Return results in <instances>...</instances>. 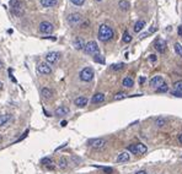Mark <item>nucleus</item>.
<instances>
[{"label":"nucleus","mask_w":182,"mask_h":174,"mask_svg":"<svg viewBox=\"0 0 182 174\" xmlns=\"http://www.w3.org/2000/svg\"><path fill=\"white\" fill-rule=\"evenodd\" d=\"M113 30L107 26V25H101L100 28H99V39L102 42H107V40H111L113 38Z\"/></svg>","instance_id":"f257e3e1"},{"label":"nucleus","mask_w":182,"mask_h":174,"mask_svg":"<svg viewBox=\"0 0 182 174\" xmlns=\"http://www.w3.org/2000/svg\"><path fill=\"white\" fill-rule=\"evenodd\" d=\"M84 50H85L86 54L96 55V54H99V45H97V43H96L95 40H90V42H87V43L85 44Z\"/></svg>","instance_id":"f03ea898"},{"label":"nucleus","mask_w":182,"mask_h":174,"mask_svg":"<svg viewBox=\"0 0 182 174\" xmlns=\"http://www.w3.org/2000/svg\"><path fill=\"white\" fill-rule=\"evenodd\" d=\"M80 78L84 82H90L94 78V70L91 68H85L80 73Z\"/></svg>","instance_id":"7ed1b4c3"},{"label":"nucleus","mask_w":182,"mask_h":174,"mask_svg":"<svg viewBox=\"0 0 182 174\" xmlns=\"http://www.w3.org/2000/svg\"><path fill=\"white\" fill-rule=\"evenodd\" d=\"M37 73L40 75H49L52 73V68L47 63H40L37 65Z\"/></svg>","instance_id":"20e7f679"},{"label":"nucleus","mask_w":182,"mask_h":174,"mask_svg":"<svg viewBox=\"0 0 182 174\" xmlns=\"http://www.w3.org/2000/svg\"><path fill=\"white\" fill-rule=\"evenodd\" d=\"M106 143H107V141H106L105 139H94V140H90V141H89V145H90L91 147L96 148V150L103 148V147L106 146Z\"/></svg>","instance_id":"39448f33"},{"label":"nucleus","mask_w":182,"mask_h":174,"mask_svg":"<svg viewBox=\"0 0 182 174\" xmlns=\"http://www.w3.org/2000/svg\"><path fill=\"white\" fill-rule=\"evenodd\" d=\"M81 17L80 14H78V12H74V14H70L69 16H68V22H69V25H71V26H76V25H79L81 22Z\"/></svg>","instance_id":"423d86ee"},{"label":"nucleus","mask_w":182,"mask_h":174,"mask_svg":"<svg viewBox=\"0 0 182 174\" xmlns=\"http://www.w3.org/2000/svg\"><path fill=\"white\" fill-rule=\"evenodd\" d=\"M40 32L42 33H52L53 32V25L48 21H43L40 23Z\"/></svg>","instance_id":"0eeeda50"},{"label":"nucleus","mask_w":182,"mask_h":174,"mask_svg":"<svg viewBox=\"0 0 182 174\" xmlns=\"http://www.w3.org/2000/svg\"><path fill=\"white\" fill-rule=\"evenodd\" d=\"M59 58H61L59 53H57V52H51V53H48V54L46 55V61H47V64L52 65V64H56V63L59 60Z\"/></svg>","instance_id":"6e6552de"},{"label":"nucleus","mask_w":182,"mask_h":174,"mask_svg":"<svg viewBox=\"0 0 182 174\" xmlns=\"http://www.w3.org/2000/svg\"><path fill=\"white\" fill-rule=\"evenodd\" d=\"M154 47H155V49H156L158 52H160V53H164V52L166 50V42H165L164 39H158V40L155 42Z\"/></svg>","instance_id":"1a4fd4ad"},{"label":"nucleus","mask_w":182,"mask_h":174,"mask_svg":"<svg viewBox=\"0 0 182 174\" xmlns=\"http://www.w3.org/2000/svg\"><path fill=\"white\" fill-rule=\"evenodd\" d=\"M162 83H164V78L161 76H154L150 80V86L154 87V88H158L159 86H161Z\"/></svg>","instance_id":"9d476101"},{"label":"nucleus","mask_w":182,"mask_h":174,"mask_svg":"<svg viewBox=\"0 0 182 174\" xmlns=\"http://www.w3.org/2000/svg\"><path fill=\"white\" fill-rule=\"evenodd\" d=\"M69 108L68 107H64V106H61V107H58L56 111H54V115L57 116H64V115H68L69 114Z\"/></svg>","instance_id":"9b49d317"},{"label":"nucleus","mask_w":182,"mask_h":174,"mask_svg":"<svg viewBox=\"0 0 182 174\" xmlns=\"http://www.w3.org/2000/svg\"><path fill=\"white\" fill-rule=\"evenodd\" d=\"M41 95L43 96V98H46V99H51L53 97V95H54V92H53V90H51L48 87H44V88H42Z\"/></svg>","instance_id":"f8f14e48"},{"label":"nucleus","mask_w":182,"mask_h":174,"mask_svg":"<svg viewBox=\"0 0 182 174\" xmlns=\"http://www.w3.org/2000/svg\"><path fill=\"white\" fill-rule=\"evenodd\" d=\"M73 45H74V48H75V49L81 50V49H84V47H85V43H84L82 38L76 37V38L74 39V42H73Z\"/></svg>","instance_id":"ddd939ff"},{"label":"nucleus","mask_w":182,"mask_h":174,"mask_svg":"<svg viewBox=\"0 0 182 174\" xmlns=\"http://www.w3.org/2000/svg\"><path fill=\"white\" fill-rule=\"evenodd\" d=\"M74 103H75L76 107L82 108V107H85V106L87 104V98H86V97H78V98L74 101Z\"/></svg>","instance_id":"4468645a"},{"label":"nucleus","mask_w":182,"mask_h":174,"mask_svg":"<svg viewBox=\"0 0 182 174\" xmlns=\"http://www.w3.org/2000/svg\"><path fill=\"white\" fill-rule=\"evenodd\" d=\"M11 10H12L14 15H16V16H20V15L23 14V9H22V6H21L20 1H19L15 6H12V7H11Z\"/></svg>","instance_id":"2eb2a0df"},{"label":"nucleus","mask_w":182,"mask_h":174,"mask_svg":"<svg viewBox=\"0 0 182 174\" xmlns=\"http://www.w3.org/2000/svg\"><path fill=\"white\" fill-rule=\"evenodd\" d=\"M11 119H12V116L10 115V114H2V115H0V126H5Z\"/></svg>","instance_id":"dca6fc26"},{"label":"nucleus","mask_w":182,"mask_h":174,"mask_svg":"<svg viewBox=\"0 0 182 174\" xmlns=\"http://www.w3.org/2000/svg\"><path fill=\"white\" fill-rule=\"evenodd\" d=\"M129 158H130V156L128 152H122L118 155L117 157V162H120V163H123V162H128L129 161Z\"/></svg>","instance_id":"f3484780"},{"label":"nucleus","mask_w":182,"mask_h":174,"mask_svg":"<svg viewBox=\"0 0 182 174\" xmlns=\"http://www.w3.org/2000/svg\"><path fill=\"white\" fill-rule=\"evenodd\" d=\"M68 166H69L68 159H66L65 157H61L59 161H58V167H59V169H66Z\"/></svg>","instance_id":"a211bd4d"},{"label":"nucleus","mask_w":182,"mask_h":174,"mask_svg":"<svg viewBox=\"0 0 182 174\" xmlns=\"http://www.w3.org/2000/svg\"><path fill=\"white\" fill-rule=\"evenodd\" d=\"M40 2L43 7H52L57 5V0H40Z\"/></svg>","instance_id":"6ab92c4d"},{"label":"nucleus","mask_w":182,"mask_h":174,"mask_svg":"<svg viewBox=\"0 0 182 174\" xmlns=\"http://www.w3.org/2000/svg\"><path fill=\"white\" fill-rule=\"evenodd\" d=\"M103 101H105V95H103V93H96L95 96L92 97V99H91V102L95 103V104H97V103H102Z\"/></svg>","instance_id":"aec40b11"},{"label":"nucleus","mask_w":182,"mask_h":174,"mask_svg":"<svg viewBox=\"0 0 182 174\" xmlns=\"http://www.w3.org/2000/svg\"><path fill=\"white\" fill-rule=\"evenodd\" d=\"M134 145H135V148H137L138 155H144L148 151V147L145 145H143V143H134Z\"/></svg>","instance_id":"412c9836"},{"label":"nucleus","mask_w":182,"mask_h":174,"mask_svg":"<svg viewBox=\"0 0 182 174\" xmlns=\"http://www.w3.org/2000/svg\"><path fill=\"white\" fill-rule=\"evenodd\" d=\"M123 86L124 87H127V88H130V87H133V85H134V81H133V78H129V76H127V78H123Z\"/></svg>","instance_id":"4be33fe9"},{"label":"nucleus","mask_w":182,"mask_h":174,"mask_svg":"<svg viewBox=\"0 0 182 174\" xmlns=\"http://www.w3.org/2000/svg\"><path fill=\"white\" fill-rule=\"evenodd\" d=\"M144 26H145V21H143V20H139V21H137L135 22V25H134V32H140L143 28H144Z\"/></svg>","instance_id":"5701e85b"},{"label":"nucleus","mask_w":182,"mask_h":174,"mask_svg":"<svg viewBox=\"0 0 182 174\" xmlns=\"http://www.w3.org/2000/svg\"><path fill=\"white\" fill-rule=\"evenodd\" d=\"M166 123H167V120H166L165 118H162V116L158 118V119L155 120V125H156V126H159V128L165 126V125H166Z\"/></svg>","instance_id":"b1692460"},{"label":"nucleus","mask_w":182,"mask_h":174,"mask_svg":"<svg viewBox=\"0 0 182 174\" xmlns=\"http://www.w3.org/2000/svg\"><path fill=\"white\" fill-rule=\"evenodd\" d=\"M118 5H120L121 10H123V11H127V10L129 9V2H128L127 0H120Z\"/></svg>","instance_id":"393cba45"},{"label":"nucleus","mask_w":182,"mask_h":174,"mask_svg":"<svg viewBox=\"0 0 182 174\" xmlns=\"http://www.w3.org/2000/svg\"><path fill=\"white\" fill-rule=\"evenodd\" d=\"M167 91H169V86H167L165 82L162 83L161 86H159V87L156 88V92H158V93H165V92H167Z\"/></svg>","instance_id":"a878e982"},{"label":"nucleus","mask_w":182,"mask_h":174,"mask_svg":"<svg viewBox=\"0 0 182 174\" xmlns=\"http://www.w3.org/2000/svg\"><path fill=\"white\" fill-rule=\"evenodd\" d=\"M122 39H123V42H124V43H129V42L132 40V36L129 35V32H128V31H125V32L123 33V38Z\"/></svg>","instance_id":"bb28decb"},{"label":"nucleus","mask_w":182,"mask_h":174,"mask_svg":"<svg viewBox=\"0 0 182 174\" xmlns=\"http://www.w3.org/2000/svg\"><path fill=\"white\" fill-rule=\"evenodd\" d=\"M41 164H43V166H49V164H52V158H49V157L42 158V159H41Z\"/></svg>","instance_id":"cd10ccee"},{"label":"nucleus","mask_w":182,"mask_h":174,"mask_svg":"<svg viewBox=\"0 0 182 174\" xmlns=\"http://www.w3.org/2000/svg\"><path fill=\"white\" fill-rule=\"evenodd\" d=\"M124 68V64L123 63H120V64H115V65H112L111 66V69L113 70V71H118V70H122Z\"/></svg>","instance_id":"c85d7f7f"},{"label":"nucleus","mask_w":182,"mask_h":174,"mask_svg":"<svg viewBox=\"0 0 182 174\" xmlns=\"http://www.w3.org/2000/svg\"><path fill=\"white\" fill-rule=\"evenodd\" d=\"M175 50L180 57H182V45L180 43H175Z\"/></svg>","instance_id":"c756f323"},{"label":"nucleus","mask_w":182,"mask_h":174,"mask_svg":"<svg viewBox=\"0 0 182 174\" xmlns=\"http://www.w3.org/2000/svg\"><path fill=\"white\" fill-rule=\"evenodd\" d=\"M125 97H127V95H125L124 92H118L116 96L113 97V99H115V101H120V99H123V98H125Z\"/></svg>","instance_id":"7c9ffc66"},{"label":"nucleus","mask_w":182,"mask_h":174,"mask_svg":"<svg viewBox=\"0 0 182 174\" xmlns=\"http://www.w3.org/2000/svg\"><path fill=\"white\" fill-rule=\"evenodd\" d=\"M174 87H175L176 91L182 92V81H177V82H175V83H174Z\"/></svg>","instance_id":"2f4dec72"},{"label":"nucleus","mask_w":182,"mask_h":174,"mask_svg":"<svg viewBox=\"0 0 182 174\" xmlns=\"http://www.w3.org/2000/svg\"><path fill=\"white\" fill-rule=\"evenodd\" d=\"M128 151H129V152H132L133 155H138L137 148H135V145H129V146H128Z\"/></svg>","instance_id":"473e14b6"},{"label":"nucleus","mask_w":182,"mask_h":174,"mask_svg":"<svg viewBox=\"0 0 182 174\" xmlns=\"http://www.w3.org/2000/svg\"><path fill=\"white\" fill-rule=\"evenodd\" d=\"M74 5H76V6H81V5H84V2H85V0H70Z\"/></svg>","instance_id":"72a5a7b5"},{"label":"nucleus","mask_w":182,"mask_h":174,"mask_svg":"<svg viewBox=\"0 0 182 174\" xmlns=\"http://www.w3.org/2000/svg\"><path fill=\"white\" fill-rule=\"evenodd\" d=\"M102 171L106 174H111L113 172V169H112V168H108V167H102Z\"/></svg>","instance_id":"f704fd0d"},{"label":"nucleus","mask_w":182,"mask_h":174,"mask_svg":"<svg viewBox=\"0 0 182 174\" xmlns=\"http://www.w3.org/2000/svg\"><path fill=\"white\" fill-rule=\"evenodd\" d=\"M171 95H172V96H175V97H180V98H181L182 92H180V91H176V90H175V91H172V92H171Z\"/></svg>","instance_id":"c9c22d12"},{"label":"nucleus","mask_w":182,"mask_h":174,"mask_svg":"<svg viewBox=\"0 0 182 174\" xmlns=\"http://www.w3.org/2000/svg\"><path fill=\"white\" fill-rule=\"evenodd\" d=\"M149 60H150L151 63H155V61H156V55H155V54H151V55H149Z\"/></svg>","instance_id":"e433bc0d"},{"label":"nucleus","mask_w":182,"mask_h":174,"mask_svg":"<svg viewBox=\"0 0 182 174\" xmlns=\"http://www.w3.org/2000/svg\"><path fill=\"white\" fill-rule=\"evenodd\" d=\"M95 61H100V63H102V64L105 63V60L100 58V55H99V54H96V55H95Z\"/></svg>","instance_id":"4c0bfd02"},{"label":"nucleus","mask_w":182,"mask_h":174,"mask_svg":"<svg viewBox=\"0 0 182 174\" xmlns=\"http://www.w3.org/2000/svg\"><path fill=\"white\" fill-rule=\"evenodd\" d=\"M177 32H179V35H180V36H181V37H182V26H180V27H179V30H177Z\"/></svg>","instance_id":"58836bf2"},{"label":"nucleus","mask_w":182,"mask_h":174,"mask_svg":"<svg viewBox=\"0 0 182 174\" xmlns=\"http://www.w3.org/2000/svg\"><path fill=\"white\" fill-rule=\"evenodd\" d=\"M135 174H148V173H146L145 171H138V172H137Z\"/></svg>","instance_id":"ea45409f"},{"label":"nucleus","mask_w":182,"mask_h":174,"mask_svg":"<svg viewBox=\"0 0 182 174\" xmlns=\"http://www.w3.org/2000/svg\"><path fill=\"white\" fill-rule=\"evenodd\" d=\"M179 141H180V143H182V134L179 135Z\"/></svg>","instance_id":"a19ab883"},{"label":"nucleus","mask_w":182,"mask_h":174,"mask_svg":"<svg viewBox=\"0 0 182 174\" xmlns=\"http://www.w3.org/2000/svg\"><path fill=\"white\" fill-rule=\"evenodd\" d=\"M65 125H66V121H65V120H64V121H61V126H65Z\"/></svg>","instance_id":"79ce46f5"},{"label":"nucleus","mask_w":182,"mask_h":174,"mask_svg":"<svg viewBox=\"0 0 182 174\" xmlns=\"http://www.w3.org/2000/svg\"><path fill=\"white\" fill-rule=\"evenodd\" d=\"M144 81H145V78H140V83H144Z\"/></svg>","instance_id":"37998d69"},{"label":"nucleus","mask_w":182,"mask_h":174,"mask_svg":"<svg viewBox=\"0 0 182 174\" xmlns=\"http://www.w3.org/2000/svg\"><path fill=\"white\" fill-rule=\"evenodd\" d=\"M2 88V82H0V90Z\"/></svg>","instance_id":"c03bdc74"},{"label":"nucleus","mask_w":182,"mask_h":174,"mask_svg":"<svg viewBox=\"0 0 182 174\" xmlns=\"http://www.w3.org/2000/svg\"><path fill=\"white\" fill-rule=\"evenodd\" d=\"M0 68H1V61H0Z\"/></svg>","instance_id":"a18cd8bd"},{"label":"nucleus","mask_w":182,"mask_h":174,"mask_svg":"<svg viewBox=\"0 0 182 174\" xmlns=\"http://www.w3.org/2000/svg\"><path fill=\"white\" fill-rule=\"evenodd\" d=\"M96 1H101V0H96Z\"/></svg>","instance_id":"49530a36"}]
</instances>
